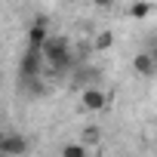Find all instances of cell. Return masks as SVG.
<instances>
[{
	"label": "cell",
	"mask_w": 157,
	"mask_h": 157,
	"mask_svg": "<svg viewBox=\"0 0 157 157\" xmlns=\"http://www.w3.org/2000/svg\"><path fill=\"white\" fill-rule=\"evenodd\" d=\"M43 59H46V71L49 77H65L74 65V56H71V46L65 37H46L43 43Z\"/></svg>",
	"instance_id": "6da1fadb"
},
{
	"label": "cell",
	"mask_w": 157,
	"mask_h": 157,
	"mask_svg": "<svg viewBox=\"0 0 157 157\" xmlns=\"http://www.w3.org/2000/svg\"><path fill=\"white\" fill-rule=\"evenodd\" d=\"M0 154H19V157H25L28 154V139L19 136V132H6L3 139H0Z\"/></svg>",
	"instance_id": "7a4b0ae2"
},
{
	"label": "cell",
	"mask_w": 157,
	"mask_h": 157,
	"mask_svg": "<svg viewBox=\"0 0 157 157\" xmlns=\"http://www.w3.org/2000/svg\"><path fill=\"white\" fill-rule=\"evenodd\" d=\"M105 102H108V96H105L96 83L83 86V108H86V111H102V108H105Z\"/></svg>",
	"instance_id": "3957f363"
},
{
	"label": "cell",
	"mask_w": 157,
	"mask_h": 157,
	"mask_svg": "<svg viewBox=\"0 0 157 157\" xmlns=\"http://www.w3.org/2000/svg\"><path fill=\"white\" fill-rule=\"evenodd\" d=\"M132 68H136V74H142V77H154V74H157V56L139 52V56L132 59Z\"/></svg>",
	"instance_id": "277c9868"
},
{
	"label": "cell",
	"mask_w": 157,
	"mask_h": 157,
	"mask_svg": "<svg viewBox=\"0 0 157 157\" xmlns=\"http://www.w3.org/2000/svg\"><path fill=\"white\" fill-rule=\"evenodd\" d=\"M19 90H22L25 96H31V99H40V96L46 93L43 74H40V77H19Z\"/></svg>",
	"instance_id": "5b68a950"
},
{
	"label": "cell",
	"mask_w": 157,
	"mask_h": 157,
	"mask_svg": "<svg viewBox=\"0 0 157 157\" xmlns=\"http://www.w3.org/2000/svg\"><path fill=\"white\" fill-rule=\"evenodd\" d=\"M46 19L43 16H37V22L31 25V31H28V46H34V49H43V43H46Z\"/></svg>",
	"instance_id": "8992f818"
},
{
	"label": "cell",
	"mask_w": 157,
	"mask_h": 157,
	"mask_svg": "<svg viewBox=\"0 0 157 157\" xmlns=\"http://www.w3.org/2000/svg\"><path fill=\"white\" fill-rule=\"evenodd\" d=\"M62 157H90V154H86V148H83L80 142H68V145L62 148Z\"/></svg>",
	"instance_id": "52a82bcc"
},
{
	"label": "cell",
	"mask_w": 157,
	"mask_h": 157,
	"mask_svg": "<svg viewBox=\"0 0 157 157\" xmlns=\"http://www.w3.org/2000/svg\"><path fill=\"white\" fill-rule=\"evenodd\" d=\"M99 139H102L99 126H86L83 129V145H99Z\"/></svg>",
	"instance_id": "ba28073f"
},
{
	"label": "cell",
	"mask_w": 157,
	"mask_h": 157,
	"mask_svg": "<svg viewBox=\"0 0 157 157\" xmlns=\"http://www.w3.org/2000/svg\"><path fill=\"white\" fill-rule=\"evenodd\" d=\"M96 46H99V49H108V46H111V34H108V31H105V34H99Z\"/></svg>",
	"instance_id": "9c48e42d"
},
{
	"label": "cell",
	"mask_w": 157,
	"mask_h": 157,
	"mask_svg": "<svg viewBox=\"0 0 157 157\" xmlns=\"http://www.w3.org/2000/svg\"><path fill=\"white\" fill-rule=\"evenodd\" d=\"M148 10H151V6H148V3H139V6H136V10H132V16H145V13H148Z\"/></svg>",
	"instance_id": "30bf717a"
},
{
	"label": "cell",
	"mask_w": 157,
	"mask_h": 157,
	"mask_svg": "<svg viewBox=\"0 0 157 157\" xmlns=\"http://www.w3.org/2000/svg\"><path fill=\"white\" fill-rule=\"evenodd\" d=\"M93 3H96V6H111L114 0H93Z\"/></svg>",
	"instance_id": "8fae6325"
},
{
	"label": "cell",
	"mask_w": 157,
	"mask_h": 157,
	"mask_svg": "<svg viewBox=\"0 0 157 157\" xmlns=\"http://www.w3.org/2000/svg\"><path fill=\"white\" fill-rule=\"evenodd\" d=\"M0 157H19V154H0Z\"/></svg>",
	"instance_id": "7c38bea8"
}]
</instances>
